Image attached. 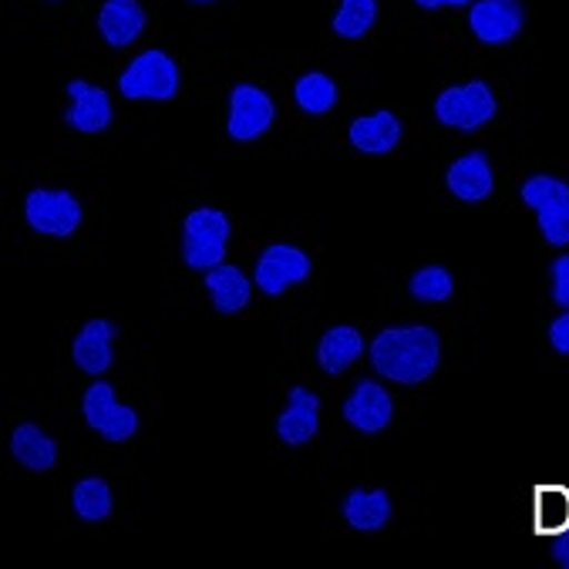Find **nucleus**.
Listing matches in <instances>:
<instances>
[{
    "mask_svg": "<svg viewBox=\"0 0 569 569\" xmlns=\"http://www.w3.org/2000/svg\"><path fill=\"white\" fill-rule=\"evenodd\" d=\"M441 340L428 323L385 327L371 340V368L395 385H421L438 371Z\"/></svg>",
    "mask_w": 569,
    "mask_h": 569,
    "instance_id": "1",
    "label": "nucleus"
},
{
    "mask_svg": "<svg viewBox=\"0 0 569 569\" xmlns=\"http://www.w3.org/2000/svg\"><path fill=\"white\" fill-rule=\"evenodd\" d=\"M233 222L222 209L199 206L182 219V260L192 270H212L226 263V247H230Z\"/></svg>",
    "mask_w": 569,
    "mask_h": 569,
    "instance_id": "2",
    "label": "nucleus"
},
{
    "mask_svg": "<svg viewBox=\"0 0 569 569\" xmlns=\"http://www.w3.org/2000/svg\"><path fill=\"white\" fill-rule=\"evenodd\" d=\"M526 209L536 212L542 240L549 247H569V182L556 176H529L519 189Z\"/></svg>",
    "mask_w": 569,
    "mask_h": 569,
    "instance_id": "3",
    "label": "nucleus"
},
{
    "mask_svg": "<svg viewBox=\"0 0 569 569\" xmlns=\"http://www.w3.org/2000/svg\"><path fill=\"white\" fill-rule=\"evenodd\" d=\"M492 116H496V94L482 78L451 84L435 98V119L455 132H479L492 122Z\"/></svg>",
    "mask_w": 569,
    "mask_h": 569,
    "instance_id": "4",
    "label": "nucleus"
},
{
    "mask_svg": "<svg viewBox=\"0 0 569 569\" xmlns=\"http://www.w3.org/2000/svg\"><path fill=\"white\" fill-rule=\"evenodd\" d=\"M179 64L172 61V54L159 48L136 54L129 68L119 74V91L132 101H169L179 94Z\"/></svg>",
    "mask_w": 569,
    "mask_h": 569,
    "instance_id": "5",
    "label": "nucleus"
},
{
    "mask_svg": "<svg viewBox=\"0 0 569 569\" xmlns=\"http://www.w3.org/2000/svg\"><path fill=\"white\" fill-rule=\"evenodd\" d=\"M24 219H28L31 230L41 233V237L68 240V237L78 230V226H81L84 209H81V202H78L74 192L38 186V189H31L28 199H24Z\"/></svg>",
    "mask_w": 569,
    "mask_h": 569,
    "instance_id": "6",
    "label": "nucleus"
},
{
    "mask_svg": "<svg viewBox=\"0 0 569 569\" xmlns=\"http://www.w3.org/2000/svg\"><path fill=\"white\" fill-rule=\"evenodd\" d=\"M277 119V104L260 84H233L230 91V119H226V136L233 142H253L270 132Z\"/></svg>",
    "mask_w": 569,
    "mask_h": 569,
    "instance_id": "7",
    "label": "nucleus"
},
{
    "mask_svg": "<svg viewBox=\"0 0 569 569\" xmlns=\"http://www.w3.org/2000/svg\"><path fill=\"white\" fill-rule=\"evenodd\" d=\"M81 415L88 421L91 431H98L101 438L108 441H129L136 431H139V415L136 408H126L119 405L116 398V388L108 381H94L84 398H81Z\"/></svg>",
    "mask_w": 569,
    "mask_h": 569,
    "instance_id": "8",
    "label": "nucleus"
},
{
    "mask_svg": "<svg viewBox=\"0 0 569 569\" xmlns=\"http://www.w3.org/2000/svg\"><path fill=\"white\" fill-rule=\"evenodd\" d=\"M310 277V257L290 243H270L253 267V283L267 297H280L290 287H300Z\"/></svg>",
    "mask_w": 569,
    "mask_h": 569,
    "instance_id": "9",
    "label": "nucleus"
},
{
    "mask_svg": "<svg viewBox=\"0 0 569 569\" xmlns=\"http://www.w3.org/2000/svg\"><path fill=\"white\" fill-rule=\"evenodd\" d=\"M340 415H345V421L365 435H378L391 425L395 418V398L391 391L381 385V381H358L355 391L348 395L345 408H340Z\"/></svg>",
    "mask_w": 569,
    "mask_h": 569,
    "instance_id": "10",
    "label": "nucleus"
},
{
    "mask_svg": "<svg viewBox=\"0 0 569 569\" xmlns=\"http://www.w3.org/2000/svg\"><path fill=\"white\" fill-rule=\"evenodd\" d=\"M68 111H64V122L74 129V132H84V136H94V132H104L116 119V108H111V98L104 88L84 81V78H74L68 81Z\"/></svg>",
    "mask_w": 569,
    "mask_h": 569,
    "instance_id": "11",
    "label": "nucleus"
},
{
    "mask_svg": "<svg viewBox=\"0 0 569 569\" xmlns=\"http://www.w3.org/2000/svg\"><path fill=\"white\" fill-rule=\"evenodd\" d=\"M522 0H476L469 28L482 44H509L522 31Z\"/></svg>",
    "mask_w": 569,
    "mask_h": 569,
    "instance_id": "12",
    "label": "nucleus"
},
{
    "mask_svg": "<svg viewBox=\"0 0 569 569\" xmlns=\"http://www.w3.org/2000/svg\"><path fill=\"white\" fill-rule=\"evenodd\" d=\"M116 337H119V327L104 320V317H94L88 320L78 337L71 340V358L74 365L84 371V375H104L111 368V361H116Z\"/></svg>",
    "mask_w": 569,
    "mask_h": 569,
    "instance_id": "13",
    "label": "nucleus"
},
{
    "mask_svg": "<svg viewBox=\"0 0 569 569\" xmlns=\"http://www.w3.org/2000/svg\"><path fill=\"white\" fill-rule=\"evenodd\" d=\"M445 186L455 199L462 202H482L496 189V172L486 152H466L445 169Z\"/></svg>",
    "mask_w": 569,
    "mask_h": 569,
    "instance_id": "14",
    "label": "nucleus"
},
{
    "mask_svg": "<svg viewBox=\"0 0 569 569\" xmlns=\"http://www.w3.org/2000/svg\"><path fill=\"white\" fill-rule=\"evenodd\" d=\"M320 428V398L307 388H290L287 391V408L277 418V438L290 448L307 445Z\"/></svg>",
    "mask_w": 569,
    "mask_h": 569,
    "instance_id": "15",
    "label": "nucleus"
},
{
    "mask_svg": "<svg viewBox=\"0 0 569 569\" xmlns=\"http://www.w3.org/2000/svg\"><path fill=\"white\" fill-rule=\"evenodd\" d=\"M401 132H405L401 119L395 116V111L381 108V111H371V116L355 119L351 129H348V139L361 156H388V152L398 149Z\"/></svg>",
    "mask_w": 569,
    "mask_h": 569,
    "instance_id": "16",
    "label": "nucleus"
},
{
    "mask_svg": "<svg viewBox=\"0 0 569 569\" xmlns=\"http://www.w3.org/2000/svg\"><path fill=\"white\" fill-rule=\"evenodd\" d=\"M365 355V337L351 323H333L317 340V365L323 375H345Z\"/></svg>",
    "mask_w": 569,
    "mask_h": 569,
    "instance_id": "17",
    "label": "nucleus"
},
{
    "mask_svg": "<svg viewBox=\"0 0 569 569\" xmlns=\"http://www.w3.org/2000/svg\"><path fill=\"white\" fill-rule=\"evenodd\" d=\"M146 31V11L139 0H104L98 11V34L111 48H129Z\"/></svg>",
    "mask_w": 569,
    "mask_h": 569,
    "instance_id": "18",
    "label": "nucleus"
},
{
    "mask_svg": "<svg viewBox=\"0 0 569 569\" xmlns=\"http://www.w3.org/2000/svg\"><path fill=\"white\" fill-rule=\"evenodd\" d=\"M206 293L212 300V307L219 313H243L250 297H253V283L250 277L240 270V267H230V263H219L212 270H206Z\"/></svg>",
    "mask_w": 569,
    "mask_h": 569,
    "instance_id": "19",
    "label": "nucleus"
},
{
    "mask_svg": "<svg viewBox=\"0 0 569 569\" xmlns=\"http://www.w3.org/2000/svg\"><path fill=\"white\" fill-rule=\"evenodd\" d=\"M11 455L31 472H51L54 462H58V445L51 435H44L38 425L24 421L14 428L11 435Z\"/></svg>",
    "mask_w": 569,
    "mask_h": 569,
    "instance_id": "20",
    "label": "nucleus"
},
{
    "mask_svg": "<svg viewBox=\"0 0 569 569\" xmlns=\"http://www.w3.org/2000/svg\"><path fill=\"white\" fill-rule=\"evenodd\" d=\"M345 519L358 532H378L391 519V499L385 489H351L345 499Z\"/></svg>",
    "mask_w": 569,
    "mask_h": 569,
    "instance_id": "21",
    "label": "nucleus"
},
{
    "mask_svg": "<svg viewBox=\"0 0 569 569\" xmlns=\"http://www.w3.org/2000/svg\"><path fill=\"white\" fill-rule=\"evenodd\" d=\"M293 101L303 116H327V111L337 104V84L323 71H307L293 84Z\"/></svg>",
    "mask_w": 569,
    "mask_h": 569,
    "instance_id": "22",
    "label": "nucleus"
},
{
    "mask_svg": "<svg viewBox=\"0 0 569 569\" xmlns=\"http://www.w3.org/2000/svg\"><path fill=\"white\" fill-rule=\"evenodd\" d=\"M111 506H116V496H111V486L98 476H88L71 489V509L84 522H104L111 516Z\"/></svg>",
    "mask_w": 569,
    "mask_h": 569,
    "instance_id": "23",
    "label": "nucleus"
},
{
    "mask_svg": "<svg viewBox=\"0 0 569 569\" xmlns=\"http://www.w3.org/2000/svg\"><path fill=\"white\" fill-rule=\"evenodd\" d=\"M375 21H378V0H340L330 28L337 38L355 41V38H365L375 28Z\"/></svg>",
    "mask_w": 569,
    "mask_h": 569,
    "instance_id": "24",
    "label": "nucleus"
},
{
    "mask_svg": "<svg viewBox=\"0 0 569 569\" xmlns=\"http://www.w3.org/2000/svg\"><path fill=\"white\" fill-rule=\"evenodd\" d=\"M408 293H411L415 300H421V303H445V300L455 293V277H451L445 267H438V263L421 267V270L411 273Z\"/></svg>",
    "mask_w": 569,
    "mask_h": 569,
    "instance_id": "25",
    "label": "nucleus"
},
{
    "mask_svg": "<svg viewBox=\"0 0 569 569\" xmlns=\"http://www.w3.org/2000/svg\"><path fill=\"white\" fill-rule=\"evenodd\" d=\"M549 280H552V287H549L552 303L569 310V253H562L549 263Z\"/></svg>",
    "mask_w": 569,
    "mask_h": 569,
    "instance_id": "26",
    "label": "nucleus"
},
{
    "mask_svg": "<svg viewBox=\"0 0 569 569\" xmlns=\"http://www.w3.org/2000/svg\"><path fill=\"white\" fill-rule=\"evenodd\" d=\"M549 348L556 355H569V310H562L552 323H549Z\"/></svg>",
    "mask_w": 569,
    "mask_h": 569,
    "instance_id": "27",
    "label": "nucleus"
},
{
    "mask_svg": "<svg viewBox=\"0 0 569 569\" xmlns=\"http://www.w3.org/2000/svg\"><path fill=\"white\" fill-rule=\"evenodd\" d=\"M552 559L562 566V569H569V532H562V536H556V542H552Z\"/></svg>",
    "mask_w": 569,
    "mask_h": 569,
    "instance_id": "28",
    "label": "nucleus"
},
{
    "mask_svg": "<svg viewBox=\"0 0 569 569\" xmlns=\"http://www.w3.org/2000/svg\"><path fill=\"white\" fill-rule=\"evenodd\" d=\"M415 4L425 11H438V8H466V4H472V0H415Z\"/></svg>",
    "mask_w": 569,
    "mask_h": 569,
    "instance_id": "29",
    "label": "nucleus"
},
{
    "mask_svg": "<svg viewBox=\"0 0 569 569\" xmlns=\"http://www.w3.org/2000/svg\"><path fill=\"white\" fill-rule=\"evenodd\" d=\"M192 4H212V0H192Z\"/></svg>",
    "mask_w": 569,
    "mask_h": 569,
    "instance_id": "30",
    "label": "nucleus"
}]
</instances>
